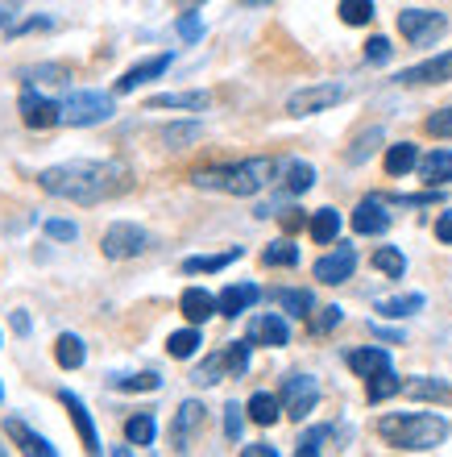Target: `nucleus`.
Returning a JSON list of instances; mask_svg holds the SVG:
<instances>
[{
  "label": "nucleus",
  "instance_id": "412c9836",
  "mask_svg": "<svg viewBox=\"0 0 452 457\" xmlns=\"http://www.w3.org/2000/svg\"><path fill=\"white\" fill-rule=\"evenodd\" d=\"M212 104L208 92H162V96H150L145 109H187V112H203Z\"/></svg>",
  "mask_w": 452,
  "mask_h": 457
},
{
  "label": "nucleus",
  "instance_id": "4be33fe9",
  "mask_svg": "<svg viewBox=\"0 0 452 457\" xmlns=\"http://www.w3.org/2000/svg\"><path fill=\"white\" fill-rule=\"evenodd\" d=\"M345 361H349V370L357 374V378H369V374H378V370L390 366V353H386L382 345H366V349H353Z\"/></svg>",
  "mask_w": 452,
  "mask_h": 457
},
{
  "label": "nucleus",
  "instance_id": "5701e85b",
  "mask_svg": "<svg viewBox=\"0 0 452 457\" xmlns=\"http://www.w3.org/2000/svg\"><path fill=\"white\" fill-rule=\"evenodd\" d=\"M308 233L316 245H333L336 233H341V212H336V208H316L308 220Z\"/></svg>",
  "mask_w": 452,
  "mask_h": 457
},
{
  "label": "nucleus",
  "instance_id": "473e14b6",
  "mask_svg": "<svg viewBox=\"0 0 452 457\" xmlns=\"http://www.w3.org/2000/svg\"><path fill=\"white\" fill-rule=\"evenodd\" d=\"M154 416H150V411H137V416H129V420H125V436H129V445H154Z\"/></svg>",
  "mask_w": 452,
  "mask_h": 457
},
{
  "label": "nucleus",
  "instance_id": "72a5a7b5",
  "mask_svg": "<svg viewBox=\"0 0 452 457\" xmlns=\"http://www.w3.org/2000/svg\"><path fill=\"white\" fill-rule=\"evenodd\" d=\"M374 270H382L386 278H403L407 275L403 250H394V245H378V250H374Z\"/></svg>",
  "mask_w": 452,
  "mask_h": 457
},
{
  "label": "nucleus",
  "instance_id": "1a4fd4ad",
  "mask_svg": "<svg viewBox=\"0 0 452 457\" xmlns=\"http://www.w3.org/2000/svg\"><path fill=\"white\" fill-rule=\"evenodd\" d=\"M17 109H21V120L29 129H54V125H62V100H50L42 92H34V87L21 92Z\"/></svg>",
  "mask_w": 452,
  "mask_h": 457
},
{
  "label": "nucleus",
  "instance_id": "20e7f679",
  "mask_svg": "<svg viewBox=\"0 0 452 457\" xmlns=\"http://www.w3.org/2000/svg\"><path fill=\"white\" fill-rule=\"evenodd\" d=\"M112 112H117L112 96H108V92H92V87H84V92H71V96L62 100V120H67V125H75V129L100 125V120H108Z\"/></svg>",
  "mask_w": 452,
  "mask_h": 457
},
{
  "label": "nucleus",
  "instance_id": "a878e982",
  "mask_svg": "<svg viewBox=\"0 0 452 457\" xmlns=\"http://www.w3.org/2000/svg\"><path fill=\"white\" fill-rule=\"evenodd\" d=\"M203 424V403H195V399H187L179 408V416H175V428H170V436H175V449H187V436L195 433Z\"/></svg>",
  "mask_w": 452,
  "mask_h": 457
},
{
  "label": "nucleus",
  "instance_id": "49530a36",
  "mask_svg": "<svg viewBox=\"0 0 452 457\" xmlns=\"http://www.w3.org/2000/svg\"><path fill=\"white\" fill-rule=\"evenodd\" d=\"M394 46L386 42V37H369L366 42V62H390Z\"/></svg>",
  "mask_w": 452,
  "mask_h": 457
},
{
  "label": "nucleus",
  "instance_id": "bb28decb",
  "mask_svg": "<svg viewBox=\"0 0 452 457\" xmlns=\"http://www.w3.org/2000/svg\"><path fill=\"white\" fill-rule=\"evenodd\" d=\"M54 361H59L62 370H79L87 361V345L75 333H59V341H54Z\"/></svg>",
  "mask_w": 452,
  "mask_h": 457
},
{
  "label": "nucleus",
  "instance_id": "ea45409f",
  "mask_svg": "<svg viewBox=\"0 0 452 457\" xmlns=\"http://www.w3.org/2000/svg\"><path fill=\"white\" fill-rule=\"evenodd\" d=\"M341 21L345 25H369L374 21V0H341Z\"/></svg>",
  "mask_w": 452,
  "mask_h": 457
},
{
  "label": "nucleus",
  "instance_id": "4c0bfd02",
  "mask_svg": "<svg viewBox=\"0 0 452 457\" xmlns=\"http://www.w3.org/2000/svg\"><path fill=\"white\" fill-rule=\"evenodd\" d=\"M250 353H253V341L250 337L233 341V345L225 349V361H228V374H233V378H241V374L250 370Z\"/></svg>",
  "mask_w": 452,
  "mask_h": 457
},
{
  "label": "nucleus",
  "instance_id": "09e8293b",
  "mask_svg": "<svg viewBox=\"0 0 452 457\" xmlns=\"http://www.w3.org/2000/svg\"><path fill=\"white\" fill-rule=\"evenodd\" d=\"M241 411H245L241 403H228L225 408V436L228 441H241Z\"/></svg>",
  "mask_w": 452,
  "mask_h": 457
},
{
  "label": "nucleus",
  "instance_id": "e433bc0d",
  "mask_svg": "<svg viewBox=\"0 0 452 457\" xmlns=\"http://www.w3.org/2000/svg\"><path fill=\"white\" fill-rule=\"evenodd\" d=\"M403 391L411 399H452V386L440 378H411V383H403Z\"/></svg>",
  "mask_w": 452,
  "mask_h": 457
},
{
  "label": "nucleus",
  "instance_id": "79ce46f5",
  "mask_svg": "<svg viewBox=\"0 0 452 457\" xmlns=\"http://www.w3.org/2000/svg\"><path fill=\"white\" fill-rule=\"evenodd\" d=\"M112 386H117V391H158V386H162V378H158V374H125V378H112Z\"/></svg>",
  "mask_w": 452,
  "mask_h": 457
},
{
  "label": "nucleus",
  "instance_id": "f03ea898",
  "mask_svg": "<svg viewBox=\"0 0 452 457\" xmlns=\"http://www.w3.org/2000/svg\"><path fill=\"white\" fill-rule=\"evenodd\" d=\"M278 162L274 158H241V162H216V167H200L191 175V183L200 192H220V195H258L262 187H270L274 175H278Z\"/></svg>",
  "mask_w": 452,
  "mask_h": 457
},
{
  "label": "nucleus",
  "instance_id": "de8ad7c7",
  "mask_svg": "<svg viewBox=\"0 0 452 457\" xmlns=\"http://www.w3.org/2000/svg\"><path fill=\"white\" fill-rule=\"evenodd\" d=\"M46 233L54 241H75L79 237V225H75V220H46Z\"/></svg>",
  "mask_w": 452,
  "mask_h": 457
},
{
  "label": "nucleus",
  "instance_id": "a19ab883",
  "mask_svg": "<svg viewBox=\"0 0 452 457\" xmlns=\"http://www.w3.org/2000/svg\"><path fill=\"white\" fill-rule=\"evenodd\" d=\"M328 436H333V424H320V428H311V433H303V436H299L295 453H299V457L320 453V449H324V441H328Z\"/></svg>",
  "mask_w": 452,
  "mask_h": 457
},
{
  "label": "nucleus",
  "instance_id": "6e6552de",
  "mask_svg": "<svg viewBox=\"0 0 452 457\" xmlns=\"http://www.w3.org/2000/svg\"><path fill=\"white\" fill-rule=\"evenodd\" d=\"M345 96H349L345 84H311V87L291 92L286 112H291V117H311V112H324V109H333V104H341Z\"/></svg>",
  "mask_w": 452,
  "mask_h": 457
},
{
  "label": "nucleus",
  "instance_id": "dca6fc26",
  "mask_svg": "<svg viewBox=\"0 0 452 457\" xmlns=\"http://www.w3.org/2000/svg\"><path fill=\"white\" fill-rule=\"evenodd\" d=\"M258 295H262V291L253 287V283H228V287L216 295V303H220V316L237 320L241 312H250L253 303H258Z\"/></svg>",
  "mask_w": 452,
  "mask_h": 457
},
{
  "label": "nucleus",
  "instance_id": "7ed1b4c3",
  "mask_svg": "<svg viewBox=\"0 0 452 457\" xmlns=\"http://www.w3.org/2000/svg\"><path fill=\"white\" fill-rule=\"evenodd\" d=\"M378 436L386 445L403 449V453H428V449L444 445L448 420L436 411H394V416L378 420Z\"/></svg>",
  "mask_w": 452,
  "mask_h": 457
},
{
  "label": "nucleus",
  "instance_id": "4d7b16f0",
  "mask_svg": "<svg viewBox=\"0 0 452 457\" xmlns=\"http://www.w3.org/2000/svg\"><path fill=\"white\" fill-rule=\"evenodd\" d=\"M4 25H9V12H0V29H4Z\"/></svg>",
  "mask_w": 452,
  "mask_h": 457
},
{
  "label": "nucleus",
  "instance_id": "c03bdc74",
  "mask_svg": "<svg viewBox=\"0 0 452 457\" xmlns=\"http://www.w3.org/2000/svg\"><path fill=\"white\" fill-rule=\"evenodd\" d=\"M341 320H345V308L328 303V308H320V316H311V333H333Z\"/></svg>",
  "mask_w": 452,
  "mask_h": 457
},
{
  "label": "nucleus",
  "instance_id": "a211bd4d",
  "mask_svg": "<svg viewBox=\"0 0 452 457\" xmlns=\"http://www.w3.org/2000/svg\"><path fill=\"white\" fill-rule=\"evenodd\" d=\"M179 312L187 316V325H203V320H212V312H220V303H216L212 291L187 287V291L179 295Z\"/></svg>",
  "mask_w": 452,
  "mask_h": 457
},
{
  "label": "nucleus",
  "instance_id": "f704fd0d",
  "mask_svg": "<svg viewBox=\"0 0 452 457\" xmlns=\"http://www.w3.org/2000/svg\"><path fill=\"white\" fill-rule=\"evenodd\" d=\"M200 137H203L200 120H183V125H167V129H162V142H167L170 150H183V145L200 142Z\"/></svg>",
  "mask_w": 452,
  "mask_h": 457
},
{
  "label": "nucleus",
  "instance_id": "f257e3e1",
  "mask_svg": "<svg viewBox=\"0 0 452 457\" xmlns=\"http://www.w3.org/2000/svg\"><path fill=\"white\" fill-rule=\"evenodd\" d=\"M133 170L117 158H75V162H59V167L37 170V187L54 200H67V204L92 208L104 204L112 195L129 192Z\"/></svg>",
  "mask_w": 452,
  "mask_h": 457
},
{
  "label": "nucleus",
  "instance_id": "2f4dec72",
  "mask_svg": "<svg viewBox=\"0 0 452 457\" xmlns=\"http://www.w3.org/2000/svg\"><path fill=\"white\" fill-rule=\"evenodd\" d=\"M423 308V295L411 291V295H394V300H378V316H390V320H403V316H415Z\"/></svg>",
  "mask_w": 452,
  "mask_h": 457
},
{
  "label": "nucleus",
  "instance_id": "052dcab7",
  "mask_svg": "<svg viewBox=\"0 0 452 457\" xmlns=\"http://www.w3.org/2000/svg\"><path fill=\"white\" fill-rule=\"evenodd\" d=\"M0 399H4V391H0Z\"/></svg>",
  "mask_w": 452,
  "mask_h": 457
},
{
  "label": "nucleus",
  "instance_id": "39448f33",
  "mask_svg": "<svg viewBox=\"0 0 452 457\" xmlns=\"http://www.w3.org/2000/svg\"><path fill=\"white\" fill-rule=\"evenodd\" d=\"M150 250V233L142 225H133V220H117V225L104 228V237H100V253L112 258V262H125V258H137V253Z\"/></svg>",
  "mask_w": 452,
  "mask_h": 457
},
{
  "label": "nucleus",
  "instance_id": "6e6d98bb",
  "mask_svg": "<svg viewBox=\"0 0 452 457\" xmlns=\"http://www.w3.org/2000/svg\"><path fill=\"white\" fill-rule=\"evenodd\" d=\"M12 328H17V333H29V316H25V312H12Z\"/></svg>",
  "mask_w": 452,
  "mask_h": 457
},
{
  "label": "nucleus",
  "instance_id": "393cba45",
  "mask_svg": "<svg viewBox=\"0 0 452 457\" xmlns=\"http://www.w3.org/2000/svg\"><path fill=\"white\" fill-rule=\"evenodd\" d=\"M382 167H386V175H411V170L419 167V150L411 142H394L390 150H386V158H382Z\"/></svg>",
  "mask_w": 452,
  "mask_h": 457
},
{
  "label": "nucleus",
  "instance_id": "c756f323",
  "mask_svg": "<svg viewBox=\"0 0 452 457\" xmlns=\"http://www.w3.org/2000/svg\"><path fill=\"white\" fill-rule=\"evenodd\" d=\"M403 391V378L386 366V370H378V374H369L366 378V399L369 403H382V399H390V395H399Z\"/></svg>",
  "mask_w": 452,
  "mask_h": 457
},
{
  "label": "nucleus",
  "instance_id": "0eeeda50",
  "mask_svg": "<svg viewBox=\"0 0 452 457\" xmlns=\"http://www.w3.org/2000/svg\"><path fill=\"white\" fill-rule=\"evenodd\" d=\"M448 29V17L436 9H403L399 12V34L411 42V46H428Z\"/></svg>",
  "mask_w": 452,
  "mask_h": 457
},
{
  "label": "nucleus",
  "instance_id": "7c9ffc66",
  "mask_svg": "<svg viewBox=\"0 0 452 457\" xmlns=\"http://www.w3.org/2000/svg\"><path fill=\"white\" fill-rule=\"evenodd\" d=\"M203 345V337H200V328L191 325V328H179V333H170L167 337V353L170 358H179V361H187V358H195V349Z\"/></svg>",
  "mask_w": 452,
  "mask_h": 457
},
{
  "label": "nucleus",
  "instance_id": "8fccbe9b",
  "mask_svg": "<svg viewBox=\"0 0 452 457\" xmlns=\"http://www.w3.org/2000/svg\"><path fill=\"white\" fill-rule=\"evenodd\" d=\"M179 34L187 37V42H195V37L203 34V25H200V17H195V12H187V17L179 21Z\"/></svg>",
  "mask_w": 452,
  "mask_h": 457
},
{
  "label": "nucleus",
  "instance_id": "ddd939ff",
  "mask_svg": "<svg viewBox=\"0 0 452 457\" xmlns=\"http://www.w3.org/2000/svg\"><path fill=\"white\" fill-rule=\"evenodd\" d=\"M353 228H357L361 237H378V233L390 228V212H386V204H382L378 195H369V200H361L353 208Z\"/></svg>",
  "mask_w": 452,
  "mask_h": 457
},
{
  "label": "nucleus",
  "instance_id": "5fc2aeb1",
  "mask_svg": "<svg viewBox=\"0 0 452 457\" xmlns=\"http://www.w3.org/2000/svg\"><path fill=\"white\" fill-rule=\"evenodd\" d=\"M283 225H286V228H299V225H303V217H299V208H286Z\"/></svg>",
  "mask_w": 452,
  "mask_h": 457
},
{
  "label": "nucleus",
  "instance_id": "603ef678",
  "mask_svg": "<svg viewBox=\"0 0 452 457\" xmlns=\"http://www.w3.org/2000/svg\"><path fill=\"white\" fill-rule=\"evenodd\" d=\"M241 453H245V457H278V449L266 445V441H258V445H245Z\"/></svg>",
  "mask_w": 452,
  "mask_h": 457
},
{
  "label": "nucleus",
  "instance_id": "13d9d810",
  "mask_svg": "<svg viewBox=\"0 0 452 457\" xmlns=\"http://www.w3.org/2000/svg\"><path fill=\"white\" fill-rule=\"evenodd\" d=\"M245 4H266V0H245Z\"/></svg>",
  "mask_w": 452,
  "mask_h": 457
},
{
  "label": "nucleus",
  "instance_id": "680f3d73",
  "mask_svg": "<svg viewBox=\"0 0 452 457\" xmlns=\"http://www.w3.org/2000/svg\"><path fill=\"white\" fill-rule=\"evenodd\" d=\"M0 453H4V449H0Z\"/></svg>",
  "mask_w": 452,
  "mask_h": 457
},
{
  "label": "nucleus",
  "instance_id": "9d476101",
  "mask_svg": "<svg viewBox=\"0 0 452 457\" xmlns=\"http://www.w3.org/2000/svg\"><path fill=\"white\" fill-rule=\"evenodd\" d=\"M353 270H357V250L353 245H336L333 253L316 258V266H311V275L328 283V287H341L345 278H353Z\"/></svg>",
  "mask_w": 452,
  "mask_h": 457
},
{
  "label": "nucleus",
  "instance_id": "aec40b11",
  "mask_svg": "<svg viewBox=\"0 0 452 457\" xmlns=\"http://www.w3.org/2000/svg\"><path fill=\"white\" fill-rule=\"evenodd\" d=\"M419 179L428 183V187H444L452 183V150H431V154L419 158Z\"/></svg>",
  "mask_w": 452,
  "mask_h": 457
},
{
  "label": "nucleus",
  "instance_id": "c85d7f7f",
  "mask_svg": "<svg viewBox=\"0 0 452 457\" xmlns=\"http://www.w3.org/2000/svg\"><path fill=\"white\" fill-rule=\"evenodd\" d=\"M278 175H283V187L291 195H303V192H311V183H316V167H311V162H283V170H278Z\"/></svg>",
  "mask_w": 452,
  "mask_h": 457
},
{
  "label": "nucleus",
  "instance_id": "6ab92c4d",
  "mask_svg": "<svg viewBox=\"0 0 452 457\" xmlns=\"http://www.w3.org/2000/svg\"><path fill=\"white\" fill-rule=\"evenodd\" d=\"M270 300L278 303V312L295 316V320H311V312H316V295L308 287H278L270 291Z\"/></svg>",
  "mask_w": 452,
  "mask_h": 457
},
{
  "label": "nucleus",
  "instance_id": "2eb2a0df",
  "mask_svg": "<svg viewBox=\"0 0 452 457\" xmlns=\"http://www.w3.org/2000/svg\"><path fill=\"white\" fill-rule=\"evenodd\" d=\"M59 399H62V408L71 411V420H75V428H79V441H84V449L87 453H100V436H95V424H92V416H87V408H84V399L75 395V391H59Z\"/></svg>",
  "mask_w": 452,
  "mask_h": 457
},
{
  "label": "nucleus",
  "instance_id": "9b49d317",
  "mask_svg": "<svg viewBox=\"0 0 452 457\" xmlns=\"http://www.w3.org/2000/svg\"><path fill=\"white\" fill-rule=\"evenodd\" d=\"M444 79H452V50L448 54H436V59H423V62H415V67H407V71L394 75V84H403V87H428V84H444Z\"/></svg>",
  "mask_w": 452,
  "mask_h": 457
},
{
  "label": "nucleus",
  "instance_id": "864d4df0",
  "mask_svg": "<svg viewBox=\"0 0 452 457\" xmlns=\"http://www.w3.org/2000/svg\"><path fill=\"white\" fill-rule=\"evenodd\" d=\"M46 25H50V17H29V21L12 25V34H29V29H46Z\"/></svg>",
  "mask_w": 452,
  "mask_h": 457
},
{
  "label": "nucleus",
  "instance_id": "4468645a",
  "mask_svg": "<svg viewBox=\"0 0 452 457\" xmlns=\"http://www.w3.org/2000/svg\"><path fill=\"white\" fill-rule=\"evenodd\" d=\"M4 433H9V441L21 449V453H42V457H54V453H59V449L50 445L46 436L34 433V428H29L25 420H17V416H9V420H4Z\"/></svg>",
  "mask_w": 452,
  "mask_h": 457
},
{
  "label": "nucleus",
  "instance_id": "a18cd8bd",
  "mask_svg": "<svg viewBox=\"0 0 452 457\" xmlns=\"http://www.w3.org/2000/svg\"><path fill=\"white\" fill-rule=\"evenodd\" d=\"M423 129H428L431 137H452V109H440V112H431V117L423 120Z\"/></svg>",
  "mask_w": 452,
  "mask_h": 457
},
{
  "label": "nucleus",
  "instance_id": "423d86ee",
  "mask_svg": "<svg viewBox=\"0 0 452 457\" xmlns=\"http://www.w3.org/2000/svg\"><path fill=\"white\" fill-rule=\"evenodd\" d=\"M278 399H283V411L291 420H308L316 411V403H320V383L311 374H286Z\"/></svg>",
  "mask_w": 452,
  "mask_h": 457
},
{
  "label": "nucleus",
  "instance_id": "37998d69",
  "mask_svg": "<svg viewBox=\"0 0 452 457\" xmlns=\"http://www.w3.org/2000/svg\"><path fill=\"white\" fill-rule=\"evenodd\" d=\"M378 145H382V129H366L357 142H353V150H349V162H366Z\"/></svg>",
  "mask_w": 452,
  "mask_h": 457
},
{
  "label": "nucleus",
  "instance_id": "c9c22d12",
  "mask_svg": "<svg viewBox=\"0 0 452 457\" xmlns=\"http://www.w3.org/2000/svg\"><path fill=\"white\" fill-rule=\"evenodd\" d=\"M225 374H228L225 353H212V358H203L200 366H195V374H191V383H195V386H212V383H220Z\"/></svg>",
  "mask_w": 452,
  "mask_h": 457
},
{
  "label": "nucleus",
  "instance_id": "bf43d9fd",
  "mask_svg": "<svg viewBox=\"0 0 452 457\" xmlns=\"http://www.w3.org/2000/svg\"><path fill=\"white\" fill-rule=\"evenodd\" d=\"M191 4H203V0H191Z\"/></svg>",
  "mask_w": 452,
  "mask_h": 457
},
{
  "label": "nucleus",
  "instance_id": "cd10ccee",
  "mask_svg": "<svg viewBox=\"0 0 452 457\" xmlns=\"http://www.w3.org/2000/svg\"><path fill=\"white\" fill-rule=\"evenodd\" d=\"M245 411H250L253 424H262V428H270L278 416H283V399L270 395V391H258V395H250V403H245Z\"/></svg>",
  "mask_w": 452,
  "mask_h": 457
},
{
  "label": "nucleus",
  "instance_id": "3c124183",
  "mask_svg": "<svg viewBox=\"0 0 452 457\" xmlns=\"http://www.w3.org/2000/svg\"><path fill=\"white\" fill-rule=\"evenodd\" d=\"M436 237H440L444 245H452V208H444L440 217H436Z\"/></svg>",
  "mask_w": 452,
  "mask_h": 457
},
{
  "label": "nucleus",
  "instance_id": "58836bf2",
  "mask_svg": "<svg viewBox=\"0 0 452 457\" xmlns=\"http://www.w3.org/2000/svg\"><path fill=\"white\" fill-rule=\"evenodd\" d=\"M262 262L266 266H299V250L286 237L283 241H270V245L262 250Z\"/></svg>",
  "mask_w": 452,
  "mask_h": 457
},
{
  "label": "nucleus",
  "instance_id": "f8f14e48",
  "mask_svg": "<svg viewBox=\"0 0 452 457\" xmlns=\"http://www.w3.org/2000/svg\"><path fill=\"white\" fill-rule=\"evenodd\" d=\"M170 62H175V54H154V59H145V62H137V67H129V71L117 79V96H125V92H137L142 84L158 79V75H167Z\"/></svg>",
  "mask_w": 452,
  "mask_h": 457
},
{
  "label": "nucleus",
  "instance_id": "b1692460",
  "mask_svg": "<svg viewBox=\"0 0 452 457\" xmlns=\"http://www.w3.org/2000/svg\"><path fill=\"white\" fill-rule=\"evenodd\" d=\"M237 258H241V245H233V250H225V253H195V258L183 262V275H216V270H225L228 262H237Z\"/></svg>",
  "mask_w": 452,
  "mask_h": 457
},
{
  "label": "nucleus",
  "instance_id": "f3484780",
  "mask_svg": "<svg viewBox=\"0 0 452 457\" xmlns=\"http://www.w3.org/2000/svg\"><path fill=\"white\" fill-rule=\"evenodd\" d=\"M250 341H253V345L283 349L286 341H291V328H286V320L278 312H266V316H258V320L250 325Z\"/></svg>",
  "mask_w": 452,
  "mask_h": 457
}]
</instances>
